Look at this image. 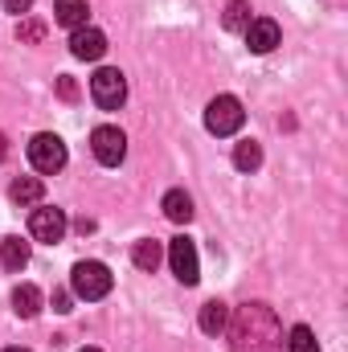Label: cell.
I'll return each instance as SVG.
<instances>
[{
	"mask_svg": "<svg viewBox=\"0 0 348 352\" xmlns=\"http://www.w3.org/2000/svg\"><path fill=\"white\" fill-rule=\"evenodd\" d=\"M226 332H230V349L234 352H283L279 316L266 303H242V307H234Z\"/></svg>",
	"mask_w": 348,
	"mask_h": 352,
	"instance_id": "obj_1",
	"label": "cell"
},
{
	"mask_svg": "<svg viewBox=\"0 0 348 352\" xmlns=\"http://www.w3.org/2000/svg\"><path fill=\"white\" fill-rule=\"evenodd\" d=\"M111 283H115V274L107 270V263H94V258H83V263H74V270H70V291L78 299H87V303L111 295Z\"/></svg>",
	"mask_w": 348,
	"mask_h": 352,
	"instance_id": "obj_2",
	"label": "cell"
},
{
	"mask_svg": "<svg viewBox=\"0 0 348 352\" xmlns=\"http://www.w3.org/2000/svg\"><path fill=\"white\" fill-rule=\"evenodd\" d=\"M29 164L41 176L62 173V168H66V144H62L54 131H37V135L29 140Z\"/></svg>",
	"mask_w": 348,
	"mask_h": 352,
	"instance_id": "obj_3",
	"label": "cell"
},
{
	"mask_svg": "<svg viewBox=\"0 0 348 352\" xmlns=\"http://www.w3.org/2000/svg\"><path fill=\"white\" fill-rule=\"evenodd\" d=\"M242 123H246V111H242V102H238L234 94H217V98L205 107V127H209V135H234Z\"/></svg>",
	"mask_w": 348,
	"mask_h": 352,
	"instance_id": "obj_4",
	"label": "cell"
},
{
	"mask_svg": "<svg viewBox=\"0 0 348 352\" xmlns=\"http://www.w3.org/2000/svg\"><path fill=\"white\" fill-rule=\"evenodd\" d=\"M90 152H94V160H98V164L119 168V164H123V156H127V135H123L119 127L102 123V127H94V131H90Z\"/></svg>",
	"mask_w": 348,
	"mask_h": 352,
	"instance_id": "obj_5",
	"label": "cell"
},
{
	"mask_svg": "<svg viewBox=\"0 0 348 352\" xmlns=\"http://www.w3.org/2000/svg\"><path fill=\"white\" fill-rule=\"evenodd\" d=\"M90 98L102 107V111H119L127 102V78L111 66H102L94 78H90Z\"/></svg>",
	"mask_w": 348,
	"mask_h": 352,
	"instance_id": "obj_6",
	"label": "cell"
},
{
	"mask_svg": "<svg viewBox=\"0 0 348 352\" xmlns=\"http://www.w3.org/2000/svg\"><path fill=\"white\" fill-rule=\"evenodd\" d=\"M66 230H70V221H66V213H62L58 205H37V209L29 213V234H33L37 242H45V246L62 242Z\"/></svg>",
	"mask_w": 348,
	"mask_h": 352,
	"instance_id": "obj_7",
	"label": "cell"
},
{
	"mask_svg": "<svg viewBox=\"0 0 348 352\" xmlns=\"http://www.w3.org/2000/svg\"><path fill=\"white\" fill-rule=\"evenodd\" d=\"M168 266H173V274L184 283V287H197V278H201V263H197V246H193V238H173L168 242Z\"/></svg>",
	"mask_w": 348,
	"mask_h": 352,
	"instance_id": "obj_8",
	"label": "cell"
},
{
	"mask_svg": "<svg viewBox=\"0 0 348 352\" xmlns=\"http://www.w3.org/2000/svg\"><path fill=\"white\" fill-rule=\"evenodd\" d=\"M70 54H74L78 62H98V58L107 54V33L94 29V25L74 29V33H70Z\"/></svg>",
	"mask_w": 348,
	"mask_h": 352,
	"instance_id": "obj_9",
	"label": "cell"
},
{
	"mask_svg": "<svg viewBox=\"0 0 348 352\" xmlns=\"http://www.w3.org/2000/svg\"><path fill=\"white\" fill-rule=\"evenodd\" d=\"M242 33H246V45H250V54H270V50L283 41V29H279L270 16H254V21H250Z\"/></svg>",
	"mask_w": 348,
	"mask_h": 352,
	"instance_id": "obj_10",
	"label": "cell"
},
{
	"mask_svg": "<svg viewBox=\"0 0 348 352\" xmlns=\"http://www.w3.org/2000/svg\"><path fill=\"white\" fill-rule=\"evenodd\" d=\"M160 209H164V217L176 221V226H188V221H193V197H188L184 188H168L164 201H160Z\"/></svg>",
	"mask_w": 348,
	"mask_h": 352,
	"instance_id": "obj_11",
	"label": "cell"
},
{
	"mask_svg": "<svg viewBox=\"0 0 348 352\" xmlns=\"http://www.w3.org/2000/svg\"><path fill=\"white\" fill-rule=\"evenodd\" d=\"M87 16H90L87 0H54V21H58V25H66L70 33H74V29H83V25H87Z\"/></svg>",
	"mask_w": 348,
	"mask_h": 352,
	"instance_id": "obj_12",
	"label": "cell"
},
{
	"mask_svg": "<svg viewBox=\"0 0 348 352\" xmlns=\"http://www.w3.org/2000/svg\"><path fill=\"white\" fill-rule=\"evenodd\" d=\"M0 266L12 270V274H21L29 266V242L25 238H4L0 242Z\"/></svg>",
	"mask_w": 348,
	"mask_h": 352,
	"instance_id": "obj_13",
	"label": "cell"
},
{
	"mask_svg": "<svg viewBox=\"0 0 348 352\" xmlns=\"http://www.w3.org/2000/svg\"><path fill=\"white\" fill-rule=\"evenodd\" d=\"M8 197H12L17 205H41V197H45V184H41L37 176H17V180L8 184Z\"/></svg>",
	"mask_w": 348,
	"mask_h": 352,
	"instance_id": "obj_14",
	"label": "cell"
},
{
	"mask_svg": "<svg viewBox=\"0 0 348 352\" xmlns=\"http://www.w3.org/2000/svg\"><path fill=\"white\" fill-rule=\"evenodd\" d=\"M226 324H230V307H226L221 299H209V303L201 307V332H205V336H221Z\"/></svg>",
	"mask_w": 348,
	"mask_h": 352,
	"instance_id": "obj_15",
	"label": "cell"
},
{
	"mask_svg": "<svg viewBox=\"0 0 348 352\" xmlns=\"http://www.w3.org/2000/svg\"><path fill=\"white\" fill-rule=\"evenodd\" d=\"M12 311H17L21 320H33V316L41 311V291H37L33 283H21V287L12 291Z\"/></svg>",
	"mask_w": 348,
	"mask_h": 352,
	"instance_id": "obj_16",
	"label": "cell"
},
{
	"mask_svg": "<svg viewBox=\"0 0 348 352\" xmlns=\"http://www.w3.org/2000/svg\"><path fill=\"white\" fill-rule=\"evenodd\" d=\"M131 263L140 266V270H156V266L164 263V250H160V242H152V238H144V242H135L131 246Z\"/></svg>",
	"mask_w": 348,
	"mask_h": 352,
	"instance_id": "obj_17",
	"label": "cell"
},
{
	"mask_svg": "<svg viewBox=\"0 0 348 352\" xmlns=\"http://www.w3.org/2000/svg\"><path fill=\"white\" fill-rule=\"evenodd\" d=\"M283 349H287V352H320V340H316V332H312L307 324H295V328L287 332Z\"/></svg>",
	"mask_w": 348,
	"mask_h": 352,
	"instance_id": "obj_18",
	"label": "cell"
},
{
	"mask_svg": "<svg viewBox=\"0 0 348 352\" xmlns=\"http://www.w3.org/2000/svg\"><path fill=\"white\" fill-rule=\"evenodd\" d=\"M259 164H262V148L254 140H242V144L234 148V168H238V173H254Z\"/></svg>",
	"mask_w": 348,
	"mask_h": 352,
	"instance_id": "obj_19",
	"label": "cell"
},
{
	"mask_svg": "<svg viewBox=\"0 0 348 352\" xmlns=\"http://www.w3.org/2000/svg\"><path fill=\"white\" fill-rule=\"evenodd\" d=\"M250 21H254V16H250V4H246V0H230L226 12H221V25H226V29H246Z\"/></svg>",
	"mask_w": 348,
	"mask_h": 352,
	"instance_id": "obj_20",
	"label": "cell"
},
{
	"mask_svg": "<svg viewBox=\"0 0 348 352\" xmlns=\"http://www.w3.org/2000/svg\"><path fill=\"white\" fill-rule=\"evenodd\" d=\"M17 37H21V41H41V37H45V25H37V21H21V25H17Z\"/></svg>",
	"mask_w": 348,
	"mask_h": 352,
	"instance_id": "obj_21",
	"label": "cell"
},
{
	"mask_svg": "<svg viewBox=\"0 0 348 352\" xmlns=\"http://www.w3.org/2000/svg\"><path fill=\"white\" fill-rule=\"evenodd\" d=\"M58 94H62L66 102H74V98H78V82H74L70 74H62V78H58Z\"/></svg>",
	"mask_w": 348,
	"mask_h": 352,
	"instance_id": "obj_22",
	"label": "cell"
},
{
	"mask_svg": "<svg viewBox=\"0 0 348 352\" xmlns=\"http://www.w3.org/2000/svg\"><path fill=\"white\" fill-rule=\"evenodd\" d=\"M29 8H33V0H4V12H17V16L29 12Z\"/></svg>",
	"mask_w": 348,
	"mask_h": 352,
	"instance_id": "obj_23",
	"label": "cell"
},
{
	"mask_svg": "<svg viewBox=\"0 0 348 352\" xmlns=\"http://www.w3.org/2000/svg\"><path fill=\"white\" fill-rule=\"evenodd\" d=\"M54 311H70V291H54Z\"/></svg>",
	"mask_w": 348,
	"mask_h": 352,
	"instance_id": "obj_24",
	"label": "cell"
},
{
	"mask_svg": "<svg viewBox=\"0 0 348 352\" xmlns=\"http://www.w3.org/2000/svg\"><path fill=\"white\" fill-rule=\"evenodd\" d=\"M8 156V140H4V131H0V160Z\"/></svg>",
	"mask_w": 348,
	"mask_h": 352,
	"instance_id": "obj_25",
	"label": "cell"
},
{
	"mask_svg": "<svg viewBox=\"0 0 348 352\" xmlns=\"http://www.w3.org/2000/svg\"><path fill=\"white\" fill-rule=\"evenodd\" d=\"M4 352H29V349H4Z\"/></svg>",
	"mask_w": 348,
	"mask_h": 352,
	"instance_id": "obj_26",
	"label": "cell"
},
{
	"mask_svg": "<svg viewBox=\"0 0 348 352\" xmlns=\"http://www.w3.org/2000/svg\"><path fill=\"white\" fill-rule=\"evenodd\" d=\"M83 352H98V349H83Z\"/></svg>",
	"mask_w": 348,
	"mask_h": 352,
	"instance_id": "obj_27",
	"label": "cell"
}]
</instances>
